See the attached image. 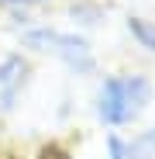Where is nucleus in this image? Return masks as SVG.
I'll use <instances>...</instances> for the list:
<instances>
[{"instance_id":"f257e3e1","label":"nucleus","mask_w":155,"mask_h":159,"mask_svg":"<svg viewBox=\"0 0 155 159\" xmlns=\"http://www.w3.org/2000/svg\"><path fill=\"white\" fill-rule=\"evenodd\" d=\"M155 107V76L141 66L107 69L93 80L90 114L103 131L138 128Z\"/></svg>"},{"instance_id":"f03ea898","label":"nucleus","mask_w":155,"mask_h":159,"mask_svg":"<svg viewBox=\"0 0 155 159\" xmlns=\"http://www.w3.org/2000/svg\"><path fill=\"white\" fill-rule=\"evenodd\" d=\"M17 38L28 52L55 59L76 80H97L100 76V52H97L93 38L83 31L62 28V24H52V21H31L28 28H21Z\"/></svg>"},{"instance_id":"7ed1b4c3","label":"nucleus","mask_w":155,"mask_h":159,"mask_svg":"<svg viewBox=\"0 0 155 159\" xmlns=\"http://www.w3.org/2000/svg\"><path fill=\"white\" fill-rule=\"evenodd\" d=\"M28 87H31V59L24 52H4L0 56V121H7L21 107Z\"/></svg>"},{"instance_id":"20e7f679","label":"nucleus","mask_w":155,"mask_h":159,"mask_svg":"<svg viewBox=\"0 0 155 159\" xmlns=\"http://www.w3.org/2000/svg\"><path fill=\"white\" fill-rule=\"evenodd\" d=\"M66 17H69L66 28L90 35V31H97V28L107 24L110 7L103 4V0H66Z\"/></svg>"},{"instance_id":"39448f33","label":"nucleus","mask_w":155,"mask_h":159,"mask_svg":"<svg viewBox=\"0 0 155 159\" xmlns=\"http://www.w3.org/2000/svg\"><path fill=\"white\" fill-rule=\"evenodd\" d=\"M124 35L141 56H152L155 59V17L152 14H141V11H127L124 14Z\"/></svg>"},{"instance_id":"423d86ee","label":"nucleus","mask_w":155,"mask_h":159,"mask_svg":"<svg viewBox=\"0 0 155 159\" xmlns=\"http://www.w3.org/2000/svg\"><path fill=\"white\" fill-rule=\"evenodd\" d=\"M127 159H155V125L127 131Z\"/></svg>"},{"instance_id":"0eeeda50","label":"nucleus","mask_w":155,"mask_h":159,"mask_svg":"<svg viewBox=\"0 0 155 159\" xmlns=\"http://www.w3.org/2000/svg\"><path fill=\"white\" fill-rule=\"evenodd\" d=\"M100 156L103 159H127V131H103Z\"/></svg>"},{"instance_id":"6e6552de","label":"nucleus","mask_w":155,"mask_h":159,"mask_svg":"<svg viewBox=\"0 0 155 159\" xmlns=\"http://www.w3.org/2000/svg\"><path fill=\"white\" fill-rule=\"evenodd\" d=\"M45 4H52V0H0V7H7L11 14H28V11H38Z\"/></svg>"},{"instance_id":"1a4fd4ad","label":"nucleus","mask_w":155,"mask_h":159,"mask_svg":"<svg viewBox=\"0 0 155 159\" xmlns=\"http://www.w3.org/2000/svg\"><path fill=\"white\" fill-rule=\"evenodd\" d=\"M38 159H76L62 142H45L41 149H38Z\"/></svg>"}]
</instances>
